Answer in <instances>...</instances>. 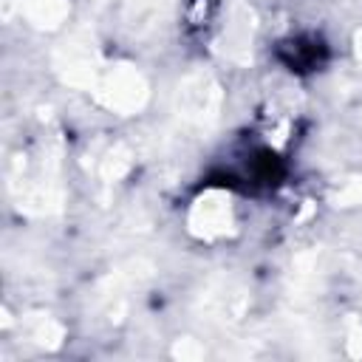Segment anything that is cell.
I'll return each mask as SVG.
<instances>
[{"label":"cell","mask_w":362,"mask_h":362,"mask_svg":"<svg viewBox=\"0 0 362 362\" xmlns=\"http://www.w3.org/2000/svg\"><path fill=\"white\" fill-rule=\"evenodd\" d=\"M252 42H255V11L246 3L235 0L226 11L221 54L235 65H246L252 59Z\"/></svg>","instance_id":"cell-8"},{"label":"cell","mask_w":362,"mask_h":362,"mask_svg":"<svg viewBox=\"0 0 362 362\" xmlns=\"http://www.w3.org/2000/svg\"><path fill=\"white\" fill-rule=\"evenodd\" d=\"M90 96L107 107L110 113H122V116H133L141 113L147 99H150V85L144 79V74L127 62H105L102 74L96 76Z\"/></svg>","instance_id":"cell-2"},{"label":"cell","mask_w":362,"mask_h":362,"mask_svg":"<svg viewBox=\"0 0 362 362\" xmlns=\"http://www.w3.org/2000/svg\"><path fill=\"white\" fill-rule=\"evenodd\" d=\"M170 354L175 359H181V362H198V359L206 356V351H204V345L198 339H175Z\"/></svg>","instance_id":"cell-13"},{"label":"cell","mask_w":362,"mask_h":362,"mask_svg":"<svg viewBox=\"0 0 362 362\" xmlns=\"http://www.w3.org/2000/svg\"><path fill=\"white\" fill-rule=\"evenodd\" d=\"M150 277V266L144 260H130L124 266H119L116 272H110L99 286H96V305L105 311V317L110 322H119L122 314L127 311V300L130 291Z\"/></svg>","instance_id":"cell-6"},{"label":"cell","mask_w":362,"mask_h":362,"mask_svg":"<svg viewBox=\"0 0 362 362\" xmlns=\"http://www.w3.org/2000/svg\"><path fill=\"white\" fill-rule=\"evenodd\" d=\"M62 147L57 136H48L37 156H20L11 170V195L25 215H57L65 204V187L59 178Z\"/></svg>","instance_id":"cell-1"},{"label":"cell","mask_w":362,"mask_h":362,"mask_svg":"<svg viewBox=\"0 0 362 362\" xmlns=\"http://www.w3.org/2000/svg\"><path fill=\"white\" fill-rule=\"evenodd\" d=\"M354 48H356V59L362 62V28L354 34Z\"/></svg>","instance_id":"cell-15"},{"label":"cell","mask_w":362,"mask_h":362,"mask_svg":"<svg viewBox=\"0 0 362 362\" xmlns=\"http://www.w3.org/2000/svg\"><path fill=\"white\" fill-rule=\"evenodd\" d=\"M23 334L28 337V342H34L40 348H48V351L59 348L62 339H65L62 322H57L48 314H28V317H23Z\"/></svg>","instance_id":"cell-11"},{"label":"cell","mask_w":362,"mask_h":362,"mask_svg":"<svg viewBox=\"0 0 362 362\" xmlns=\"http://www.w3.org/2000/svg\"><path fill=\"white\" fill-rule=\"evenodd\" d=\"M348 354L351 356H362V322L356 317L348 320Z\"/></svg>","instance_id":"cell-14"},{"label":"cell","mask_w":362,"mask_h":362,"mask_svg":"<svg viewBox=\"0 0 362 362\" xmlns=\"http://www.w3.org/2000/svg\"><path fill=\"white\" fill-rule=\"evenodd\" d=\"M189 235L198 240H221L235 232V204L226 189H204L187 215Z\"/></svg>","instance_id":"cell-5"},{"label":"cell","mask_w":362,"mask_h":362,"mask_svg":"<svg viewBox=\"0 0 362 362\" xmlns=\"http://www.w3.org/2000/svg\"><path fill=\"white\" fill-rule=\"evenodd\" d=\"M223 105V90L209 71H192L178 82L175 90V116L192 130H209Z\"/></svg>","instance_id":"cell-3"},{"label":"cell","mask_w":362,"mask_h":362,"mask_svg":"<svg viewBox=\"0 0 362 362\" xmlns=\"http://www.w3.org/2000/svg\"><path fill=\"white\" fill-rule=\"evenodd\" d=\"M105 68V59H102V51L96 45V37L88 31V28H79L74 31L57 51H54V71L57 76L76 88V90H88L93 88L96 76L102 74Z\"/></svg>","instance_id":"cell-4"},{"label":"cell","mask_w":362,"mask_h":362,"mask_svg":"<svg viewBox=\"0 0 362 362\" xmlns=\"http://www.w3.org/2000/svg\"><path fill=\"white\" fill-rule=\"evenodd\" d=\"M130 164H133V156H130V147L127 144H122V141H113V144H107L99 156H96V175H99V181L102 184H116L119 178H124L127 175V170H130Z\"/></svg>","instance_id":"cell-10"},{"label":"cell","mask_w":362,"mask_h":362,"mask_svg":"<svg viewBox=\"0 0 362 362\" xmlns=\"http://www.w3.org/2000/svg\"><path fill=\"white\" fill-rule=\"evenodd\" d=\"M20 8H23V17L34 28H42V31L59 28L68 20V11H71L68 0H23Z\"/></svg>","instance_id":"cell-9"},{"label":"cell","mask_w":362,"mask_h":362,"mask_svg":"<svg viewBox=\"0 0 362 362\" xmlns=\"http://www.w3.org/2000/svg\"><path fill=\"white\" fill-rule=\"evenodd\" d=\"M246 305H249V294L232 277H215L201 291V311L206 314V320L235 322L243 317Z\"/></svg>","instance_id":"cell-7"},{"label":"cell","mask_w":362,"mask_h":362,"mask_svg":"<svg viewBox=\"0 0 362 362\" xmlns=\"http://www.w3.org/2000/svg\"><path fill=\"white\" fill-rule=\"evenodd\" d=\"M331 204L334 206H356V204H362V175H354V178L342 181L339 189L331 192Z\"/></svg>","instance_id":"cell-12"}]
</instances>
